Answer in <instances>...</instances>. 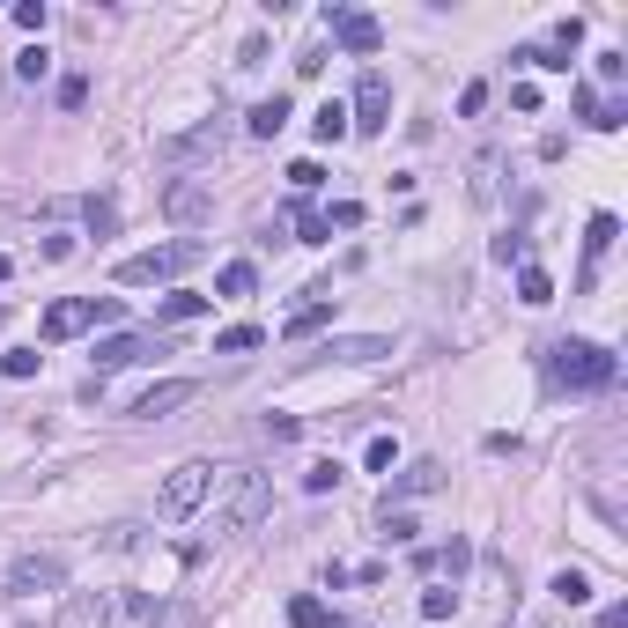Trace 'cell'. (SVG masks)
Wrapping results in <instances>:
<instances>
[{"instance_id": "1", "label": "cell", "mask_w": 628, "mask_h": 628, "mask_svg": "<svg viewBox=\"0 0 628 628\" xmlns=\"http://www.w3.org/2000/svg\"><path fill=\"white\" fill-rule=\"evenodd\" d=\"M266 510H274V488H266V473H252V466L222 473V503H215V532H222V540L252 532Z\"/></svg>"}, {"instance_id": "2", "label": "cell", "mask_w": 628, "mask_h": 628, "mask_svg": "<svg viewBox=\"0 0 628 628\" xmlns=\"http://www.w3.org/2000/svg\"><path fill=\"white\" fill-rule=\"evenodd\" d=\"M547 377L569 392H606L614 385V355L599 340H547Z\"/></svg>"}, {"instance_id": "3", "label": "cell", "mask_w": 628, "mask_h": 628, "mask_svg": "<svg viewBox=\"0 0 628 628\" xmlns=\"http://www.w3.org/2000/svg\"><path fill=\"white\" fill-rule=\"evenodd\" d=\"M200 259H207V244H200V237H170V244H156V252H133V259H119V281H126V289H156V281L193 274Z\"/></svg>"}, {"instance_id": "4", "label": "cell", "mask_w": 628, "mask_h": 628, "mask_svg": "<svg viewBox=\"0 0 628 628\" xmlns=\"http://www.w3.org/2000/svg\"><path fill=\"white\" fill-rule=\"evenodd\" d=\"M207 496H215V466L185 459V466H170V481L156 488V518H193Z\"/></svg>"}, {"instance_id": "5", "label": "cell", "mask_w": 628, "mask_h": 628, "mask_svg": "<svg viewBox=\"0 0 628 628\" xmlns=\"http://www.w3.org/2000/svg\"><path fill=\"white\" fill-rule=\"evenodd\" d=\"M45 592H67V555H52V547L15 555L8 562V599H45Z\"/></svg>"}, {"instance_id": "6", "label": "cell", "mask_w": 628, "mask_h": 628, "mask_svg": "<svg viewBox=\"0 0 628 628\" xmlns=\"http://www.w3.org/2000/svg\"><path fill=\"white\" fill-rule=\"evenodd\" d=\"M119 318V303L111 296H67V303H52L45 311V340H74V333H89V326H111Z\"/></svg>"}, {"instance_id": "7", "label": "cell", "mask_w": 628, "mask_h": 628, "mask_svg": "<svg viewBox=\"0 0 628 628\" xmlns=\"http://www.w3.org/2000/svg\"><path fill=\"white\" fill-rule=\"evenodd\" d=\"M385 126H392V82L377 67H363L355 104H348V133H385Z\"/></svg>"}, {"instance_id": "8", "label": "cell", "mask_w": 628, "mask_h": 628, "mask_svg": "<svg viewBox=\"0 0 628 628\" xmlns=\"http://www.w3.org/2000/svg\"><path fill=\"white\" fill-rule=\"evenodd\" d=\"M163 215L178 222V230H200V222L215 215V185H200V178H178V185H163Z\"/></svg>"}, {"instance_id": "9", "label": "cell", "mask_w": 628, "mask_h": 628, "mask_svg": "<svg viewBox=\"0 0 628 628\" xmlns=\"http://www.w3.org/2000/svg\"><path fill=\"white\" fill-rule=\"evenodd\" d=\"M193 399H200L193 377H163V385H148L141 399H133V422H170V414L193 407Z\"/></svg>"}, {"instance_id": "10", "label": "cell", "mask_w": 628, "mask_h": 628, "mask_svg": "<svg viewBox=\"0 0 628 628\" xmlns=\"http://www.w3.org/2000/svg\"><path fill=\"white\" fill-rule=\"evenodd\" d=\"M326 30L340 52H355V60H370L377 45H385V30H377V15H348V8H326Z\"/></svg>"}, {"instance_id": "11", "label": "cell", "mask_w": 628, "mask_h": 628, "mask_svg": "<svg viewBox=\"0 0 628 628\" xmlns=\"http://www.w3.org/2000/svg\"><path fill=\"white\" fill-rule=\"evenodd\" d=\"M222 141H230V126H222V119H207V126H193V133H170L156 156H163V163H193V156H215Z\"/></svg>"}, {"instance_id": "12", "label": "cell", "mask_w": 628, "mask_h": 628, "mask_svg": "<svg viewBox=\"0 0 628 628\" xmlns=\"http://www.w3.org/2000/svg\"><path fill=\"white\" fill-rule=\"evenodd\" d=\"M148 355H163L156 333H111L97 348V370H126V363H148Z\"/></svg>"}, {"instance_id": "13", "label": "cell", "mask_w": 628, "mask_h": 628, "mask_svg": "<svg viewBox=\"0 0 628 628\" xmlns=\"http://www.w3.org/2000/svg\"><path fill=\"white\" fill-rule=\"evenodd\" d=\"M52 628H111V599L104 592H67V606H60Z\"/></svg>"}, {"instance_id": "14", "label": "cell", "mask_w": 628, "mask_h": 628, "mask_svg": "<svg viewBox=\"0 0 628 628\" xmlns=\"http://www.w3.org/2000/svg\"><path fill=\"white\" fill-rule=\"evenodd\" d=\"M377 355H392V340L385 333H363V340H326L318 363H377Z\"/></svg>"}, {"instance_id": "15", "label": "cell", "mask_w": 628, "mask_h": 628, "mask_svg": "<svg viewBox=\"0 0 628 628\" xmlns=\"http://www.w3.org/2000/svg\"><path fill=\"white\" fill-rule=\"evenodd\" d=\"M326 318H333V289H311V303H303V311H289V326H281V333H289V340H311Z\"/></svg>"}, {"instance_id": "16", "label": "cell", "mask_w": 628, "mask_h": 628, "mask_svg": "<svg viewBox=\"0 0 628 628\" xmlns=\"http://www.w3.org/2000/svg\"><path fill=\"white\" fill-rule=\"evenodd\" d=\"M614 237H621V222H614V215H592V230H584V281H592L599 259L614 252Z\"/></svg>"}, {"instance_id": "17", "label": "cell", "mask_w": 628, "mask_h": 628, "mask_svg": "<svg viewBox=\"0 0 628 628\" xmlns=\"http://www.w3.org/2000/svg\"><path fill=\"white\" fill-rule=\"evenodd\" d=\"M244 126H252V133H259V141H274V133H281V126H289V97H259L252 111H244Z\"/></svg>"}, {"instance_id": "18", "label": "cell", "mask_w": 628, "mask_h": 628, "mask_svg": "<svg viewBox=\"0 0 628 628\" xmlns=\"http://www.w3.org/2000/svg\"><path fill=\"white\" fill-rule=\"evenodd\" d=\"M436 488H444V466L436 459H414L407 473H399V496H436Z\"/></svg>"}, {"instance_id": "19", "label": "cell", "mask_w": 628, "mask_h": 628, "mask_svg": "<svg viewBox=\"0 0 628 628\" xmlns=\"http://www.w3.org/2000/svg\"><path fill=\"white\" fill-rule=\"evenodd\" d=\"M215 289H222V296H252V289H259V266H252V259H230V266L215 274Z\"/></svg>"}, {"instance_id": "20", "label": "cell", "mask_w": 628, "mask_h": 628, "mask_svg": "<svg viewBox=\"0 0 628 628\" xmlns=\"http://www.w3.org/2000/svg\"><path fill=\"white\" fill-rule=\"evenodd\" d=\"M518 303H532V311H540V303H555V281H547L540 266H518Z\"/></svg>"}, {"instance_id": "21", "label": "cell", "mask_w": 628, "mask_h": 628, "mask_svg": "<svg viewBox=\"0 0 628 628\" xmlns=\"http://www.w3.org/2000/svg\"><path fill=\"white\" fill-rule=\"evenodd\" d=\"M259 340H266L259 326H222V333H215V355H252Z\"/></svg>"}, {"instance_id": "22", "label": "cell", "mask_w": 628, "mask_h": 628, "mask_svg": "<svg viewBox=\"0 0 628 628\" xmlns=\"http://www.w3.org/2000/svg\"><path fill=\"white\" fill-rule=\"evenodd\" d=\"M82 215H89V230H97V237L119 230V200H104V193H89V200H82Z\"/></svg>"}, {"instance_id": "23", "label": "cell", "mask_w": 628, "mask_h": 628, "mask_svg": "<svg viewBox=\"0 0 628 628\" xmlns=\"http://www.w3.org/2000/svg\"><path fill=\"white\" fill-rule=\"evenodd\" d=\"M555 599H562V606H584V599H592V577H584V569H562V577H555Z\"/></svg>"}, {"instance_id": "24", "label": "cell", "mask_w": 628, "mask_h": 628, "mask_svg": "<svg viewBox=\"0 0 628 628\" xmlns=\"http://www.w3.org/2000/svg\"><path fill=\"white\" fill-rule=\"evenodd\" d=\"M289 185H296L303 200H311L318 185H326V163H311V156H303V163H289Z\"/></svg>"}, {"instance_id": "25", "label": "cell", "mask_w": 628, "mask_h": 628, "mask_svg": "<svg viewBox=\"0 0 628 628\" xmlns=\"http://www.w3.org/2000/svg\"><path fill=\"white\" fill-rule=\"evenodd\" d=\"M15 74H23V82H45V74H52V52H45V45L15 52Z\"/></svg>"}, {"instance_id": "26", "label": "cell", "mask_w": 628, "mask_h": 628, "mask_svg": "<svg viewBox=\"0 0 628 628\" xmlns=\"http://www.w3.org/2000/svg\"><path fill=\"white\" fill-rule=\"evenodd\" d=\"M296 230H303L296 244H326V237H333V230H326V215H311V200H296Z\"/></svg>"}, {"instance_id": "27", "label": "cell", "mask_w": 628, "mask_h": 628, "mask_svg": "<svg viewBox=\"0 0 628 628\" xmlns=\"http://www.w3.org/2000/svg\"><path fill=\"white\" fill-rule=\"evenodd\" d=\"M207 311V296H170L163 303V326H185V318H200Z\"/></svg>"}, {"instance_id": "28", "label": "cell", "mask_w": 628, "mask_h": 628, "mask_svg": "<svg viewBox=\"0 0 628 628\" xmlns=\"http://www.w3.org/2000/svg\"><path fill=\"white\" fill-rule=\"evenodd\" d=\"M311 126H318V141H340V133H348V104H326Z\"/></svg>"}, {"instance_id": "29", "label": "cell", "mask_w": 628, "mask_h": 628, "mask_svg": "<svg viewBox=\"0 0 628 628\" xmlns=\"http://www.w3.org/2000/svg\"><path fill=\"white\" fill-rule=\"evenodd\" d=\"M37 363H45L37 348H8V355H0V370H8V377H37Z\"/></svg>"}, {"instance_id": "30", "label": "cell", "mask_w": 628, "mask_h": 628, "mask_svg": "<svg viewBox=\"0 0 628 628\" xmlns=\"http://www.w3.org/2000/svg\"><path fill=\"white\" fill-rule=\"evenodd\" d=\"M392 459H399V444H392V436H370L363 466H370V473H392Z\"/></svg>"}, {"instance_id": "31", "label": "cell", "mask_w": 628, "mask_h": 628, "mask_svg": "<svg viewBox=\"0 0 628 628\" xmlns=\"http://www.w3.org/2000/svg\"><path fill=\"white\" fill-rule=\"evenodd\" d=\"M422 614H429V621H451V614H459V592H436V584H429V592H422Z\"/></svg>"}, {"instance_id": "32", "label": "cell", "mask_w": 628, "mask_h": 628, "mask_svg": "<svg viewBox=\"0 0 628 628\" xmlns=\"http://www.w3.org/2000/svg\"><path fill=\"white\" fill-rule=\"evenodd\" d=\"M141 628H193V614H185V606H148Z\"/></svg>"}, {"instance_id": "33", "label": "cell", "mask_w": 628, "mask_h": 628, "mask_svg": "<svg viewBox=\"0 0 628 628\" xmlns=\"http://www.w3.org/2000/svg\"><path fill=\"white\" fill-rule=\"evenodd\" d=\"M45 15H52V8H45V0H15V23H23L30 37H37V30H45Z\"/></svg>"}, {"instance_id": "34", "label": "cell", "mask_w": 628, "mask_h": 628, "mask_svg": "<svg viewBox=\"0 0 628 628\" xmlns=\"http://www.w3.org/2000/svg\"><path fill=\"white\" fill-rule=\"evenodd\" d=\"M60 104H67V111L89 104V74H67V82H60Z\"/></svg>"}, {"instance_id": "35", "label": "cell", "mask_w": 628, "mask_h": 628, "mask_svg": "<svg viewBox=\"0 0 628 628\" xmlns=\"http://www.w3.org/2000/svg\"><path fill=\"white\" fill-rule=\"evenodd\" d=\"M385 540H414V518H407V510H392V503H385Z\"/></svg>"}, {"instance_id": "36", "label": "cell", "mask_w": 628, "mask_h": 628, "mask_svg": "<svg viewBox=\"0 0 628 628\" xmlns=\"http://www.w3.org/2000/svg\"><path fill=\"white\" fill-rule=\"evenodd\" d=\"M289 621H296V628H318V621H326V606H318V599H296Z\"/></svg>"}, {"instance_id": "37", "label": "cell", "mask_w": 628, "mask_h": 628, "mask_svg": "<svg viewBox=\"0 0 628 628\" xmlns=\"http://www.w3.org/2000/svg\"><path fill=\"white\" fill-rule=\"evenodd\" d=\"M459 111H466V119H473V111H488V82H466L459 89Z\"/></svg>"}, {"instance_id": "38", "label": "cell", "mask_w": 628, "mask_h": 628, "mask_svg": "<svg viewBox=\"0 0 628 628\" xmlns=\"http://www.w3.org/2000/svg\"><path fill=\"white\" fill-rule=\"evenodd\" d=\"M355 222H363V207H355V200H340L333 215H326V230H355Z\"/></svg>"}, {"instance_id": "39", "label": "cell", "mask_w": 628, "mask_h": 628, "mask_svg": "<svg viewBox=\"0 0 628 628\" xmlns=\"http://www.w3.org/2000/svg\"><path fill=\"white\" fill-rule=\"evenodd\" d=\"M333 481H340V466H311V473H303V488H311V496H326Z\"/></svg>"}, {"instance_id": "40", "label": "cell", "mask_w": 628, "mask_h": 628, "mask_svg": "<svg viewBox=\"0 0 628 628\" xmlns=\"http://www.w3.org/2000/svg\"><path fill=\"white\" fill-rule=\"evenodd\" d=\"M628 74V52H599V82H621Z\"/></svg>"}, {"instance_id": "41", "label": "cell", "mask_w": 628, "mask_h": 628, "mask_svg": "<svg viewBox=\"0 0 628 628\" xmlns=\"http://www.w3.org/2000/svg\"><path fill=\"white\" fill-rule=\"evenodd\" d=\"M496 259L503 266H525V237H496Z\"/></svg>"}, {"instance_id": "42", "label": "cell", "mask_w": 628, "mask_h": 628, "mask_svg": "<svg viewBox=\"0 0 628 628\" xmlns=\"http://www.w3.org/2000/svg\"><path fill=\"white\" fill-rule=\"evenodd\" d=\"M599 628H628V606L614 599V606H599Z\"/></svg>"}, {"instance_id": "43", "label": "cell", "mask_w": 628, "mask_h": 628, "mask_svg": "<svg viewBox=\"0 0 628 628\" xmlns=\"http://www.w3.org/2000/svg\"><path fill=\"white\" fill-rule=\"evenodd\" d=\"M0 281H8V252H0Z\"/></svg>"}]
</instances>
